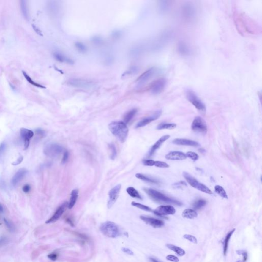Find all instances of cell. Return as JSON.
<instances>
[{
	"label": "cell",
	"mask_w": 262,
	"mask_h": 262,
	"mask_svg": "<svg viewBox=\"0 0 262 262\" xmlns=\"http://www.w3.org/2000/svg\"><path fill=\"white\" fill-rule=\"evenodd\" d=\"M155 161L151 159H146L143 161V164L146 166H154L155 165Z\"/></svg>",
	"instance_id": "7bdbcfd3"
},
{
	"label": "cell",
	"mask_w": 262,
	"mask_h": 262,
	"mask_svg": "<svg viewBox=\"0 0 262 262\" xmlns=\"http://www.w3.org/2000/svg\"><path fill=\"white\" fill-rule=\"evenodd\" d=\"M35 134L38 135L40 138H42L45 136V131L41 129L35 130Z\"/></svg>",
	"instance_id": "ee69618b"
},
{
	"label": "cell",
	"mask_w": 262,
	"mask_h": 262,
	"mask_svg": "<svg viewBox=\"0 0 262 262\" xmlns=\"http://www.w3.org/2000/svg\"><path fill=\"white\" fill-rule=\"evenodd\" d=\"M121 185L120 184L117 185L110 190L109 192V200L108 202V207L110 209L118 199L119 194L120 192Z\"/></svg>",
	"instance_id": "4fadbf2b"
},
{
	"label": "cell",
	"mask_w": 262,
	"mask_h": 262,
	"mask_svg": "<svg viewBox=\"0 0 262 262\" xmlns=\"http://www.w3.org/2000/svg\"><path fill=\"white\" fill-rule=\"evenodd\" d=\"M68 83L69 85L72 86V87L86 89L92 88L94 86L93 81L81 78H72L69 81Z\"/></svg>",
	"instance_id": "9c48e42d"
},
{
	"label": "cell",
	"mask_w": 262,
	"mask_h": 262,
	"mask_svg": "<svg viewBox=\"0 0 262 262\" xmlns=\"http://www.w3.org/2000/svg\"><path fill=\"white\" fill-rule=\"evenodd\" d=\"M161 110H158L154 113V114L150 116L147 117L146 118H143V119L139 122L136 126V128H139V127H143L144 126L148 125V124H150L151 122L153 121L154 120H156L160 116L161 114Z\"/></svg>",
	"instance_id": "9a60e30c"
},
{
	"label": "cell",
	"mask_w": 262,
	"mask_h": 262,
	"mask_svg": "<svg viewBox=\"0 0 262 262\" xmlns=\"http://www.w3.org/2000/svg\"><path fill=\"white\" fill-rule=\"evenodd\" d=\"M192 129L198 133L206 134L207 131L206 123L201 117H196L192 122Z\"/></svg>",
	"instance_id": "52a82bcc"
},
{
	"label": "cell",
	"mask_w": 262,
	"mask_h": 262,
	"mask_svg": "<svg viewBox=\"0 0 262 262\" xmlns=\"http://www.w3.org/2000/svg\"><path fill=\"white\" fill-rule=\"evenodd\" d=\"M136 177L138 179H141L142 181H146L147 182L151 183H153V184H159V181L157 180L156 179H154L152 178L146 176L144 175L142 173H136Z\"/></svg>",
	"instance_id": "603a6c76"
},
{
	"label": "cell",
	"mask_w": 262,
	"mask_h": 262,
	"mask_svg": "<svg viewBox=\"0 0 262 262\" xmlns=\"http://www.w3.org/2000/svg\"><path fill=\"white\" fill-rule=\"evenodd\" d=\"M4 222L6 227H7L10 232L11 233H15L16 231V227L13 222L6 218H4Z\"/></svg>",
	"instance_id": "f1b7e54d"
},
{
	"label": "cell",
	"mask_w": 262,
	"mask_h": 262,
	"mask_svg": "<svg viewBox=\"0 0 262 262\" xmlns=\"http://www.w3.org/2000/svg\"><path fill=\"white\" fill-rule=\"evenodd\" d=\"M68 203L67 202H65L64 203H63L60 206L57 208L53 215L46 222V223H53L57 221L65 212L66 209L68 208Z\"/></svg>",
	"instance_id": "30bf717a"
},
{
	"label": "cell",
	"mask_w": 262,
	"mask_h": 262,
	"mask_svg": "<svg viewBox=\"0 0 262 262\" xmlns=\"http://www.w3.org/2000/svg\"><path fill=\"white\" fill-rule=\"evenodd\" d=\"M3 212H4V207L1 204H0V213H3Z\"/></svg>",
	"instance_id": "9f6ffc18"
},
{
	"label": "cell",
	"mask_w": 262,
	"mask_h": 262,
	"mask_svg": "<svg viewBox=\"0 0 262 262\" xmlns=\"http://www.w3.org/2000/svg\"><path fill=\"white\" fill-rule=\"evenodd\" d=\"M23 159H24V158H23V156H20V157L18 158V159H17V160L15 161V162H13L12 164L14 165V166H16V165H19V164H20L23 161Z\"/></svg>",
	"instance_id": "681fc988"
},
{
	"label": "cell",
	"mask_w": 262,
	"mask_h": 262,
	"mask_svg": "<svg viewBox=\"0 0 262 262\" xmlns=\"http://www.w3.org/2000/svg\"><path fill=\"white\" fill-rule=\"evenodd\" d=\"M186 96L188 101L194 105L198 110L204 113L206 111V106L201 100L200 99L196 93L190 89L186 90Z\"/></svg>",
	"instance_id": "277c9868"
},
{
	"label": "cell",
	"mask_w": 262,
	"mask_h": 262,
	"mask_svg": "<svg viewBox=\"0 0 262 262\" xmlns=\"http://www.w3.org/2000/svg\"><path fill=\"white\" fill-rule=\"evenodd\" d=\"M155 166L160 168H169V165L167 164L166 163L163 162V161H155Z\"/></svg>",
	"instance_id": "74e56055"
},
{
	"label": "cell",
	"mask_w": 262,
	"mask_h": 262,
	"mask_svg": "<svg viewBox=\"0 0 262 262\" xmlns=\"http://www.w3.org/2000/svg\"><path fill=\"white\" fill-rule=\"evenodd\" d=\"M122 251H124V252L127 254V255H133V254H134L133 251H132L130 249H129V248H122Z\"/></svg>",
	"instance_id": "816d5d0a"
},
{
	"label": "cell",
	"mask_w": 262,
	"mask_h": 262,
	"mask_svg": "<svg viewBox=\"0 0 262 262\" xmlns=\"http://www.w3.org/2000/svg\"><path fill=\"white\" fill-rule=\"evenodd\" d=\"M131 204L133 206L136 207H137V208L143 210V211H147V212H151L152 211V209L149 207L147 206L146 205H143L140 203H137L135 202H132Z\"/></svg>",
	"instance_id": "836d02e7"
},
{
	"label": "cell",
	"mask_w": 262,
	"mask_h": 262,
	"mask_svg": "<svg viewBox=\"0 0 262 262\" xmlns=\"http://www.w3.org/2000/svg\"><path fill=\"white\" fill-rule=\"evenodd\" d=\"M78 190L77 189H74L72 190L71 193V197L70 201L68 203V208L69 209H72L74 205L75 204L76 202L78 200Z\"/></svg>",
	"instance_id": "7402d4cb"
},
{
	"label": "cell",
	"mask_w": 262,
	"mask_h": 262,
	"mask_svg": "<svg viewBox=\"0 0 262 262\" xmlns=\"http://www.w3.org/2000/svg\"><path fill=\"white\" fill-rule=\"evenodd\" d=\"M28 173V171L25 168H20L18 170V171L15 173V175L13 176V177L11 179V184L13 187H15L20 182L23 178L26 176L27 173Z\"/></svg>",
	"instance_id": "e0dca14e"
},
{
	"label": "cell",
	"mask_w": 262,
	"mask_h": 262,
	"mask_svg": "<svg viewBox=\"0 0 262 262\" xmlns=\"http://www.w3.org/2000/svg\"><path fill=\"white\" fill-rule=\"evenodd\" d=\"M214 190L217 194H218L219 196H221V197L223 198L224 199H227L228 196H227V193L225 191V190L224 189L223 187H222L220 185H216L214 187Z\"/></svg>",
	"instance_id": "f546056e"
},
{
	"label": "cell",
	"mask_w": 262,
	"mask_h": 262,
	"mask_svg": "<svg viewBox=\"0 0 262 262\" xmlns=\"http://www.w3.org/2000/svg\"><path fill=\"white\" fill-rule=\"evenodd\" d=\"M137 70V68L136 67H133L132 68L130 69L129 71H127L126 73H127V74H129V73L130 74H133L134 73H135L136 71Z\"/></svg>",
	"instance_id": "db71d44e"
},
{
	"label": "cell",
	"mask_w": 262,
	"mask_h": 262,
	"mask_svg": "<svg viewBox=\"0 0 262 262\" xmlns=\"http://www.w3.org/2000/svg\"><path fill=\"white\" fill-rule=\"evenodd\" d=\"M6 149V144L5 142H2L0 144V159L2 158Z\"/></svg>",
	"instance_id": "ab89813d"
},
{
	"label": "cell",
	"mask_w": 262,
	"mask_h": 262,
	"mask_svg": "<svg viewBox=\"0 0 262 262\" xmlns=\"http://www.w3.org/2000/svg\"><path fill=\"white\" fill-rule=\"evenodd\" d=\"M23 75H24V77L25 78L26 80H27V81H28L30 83H31V85H33V86H35V87L44 88L45 87H43V86H42V85H40V84H39V83H36L35 82H34V81H32L31 78H30V76H28V75L27 74V73H26V72H25L23 71Z\"/></svg>",
	"instance_id": "d590c367"
},
{
	"label": "cell",
	"mask_w": 262,
	"mask_h": 262,
	"mask_svg": "<svg viewBox=\"0 0 262 262\" xmlns=\"http://www.w3.org/2000/svg\"><path fill=\"white\" fill-rule=\"evenodd\" d=\"M68 151L66 150V151H64V154H63V158H62V160H61V163H62L63 164H64V163H65L67 161V160H68Z\"/></svg>",
	"instance_id": "f6af8a7d"
},
{
	"label": "cell",
	"mask_w": 262,
	"mask_h": 262,
	"mask_svg": "<svg viewBox=\"0 0 262 262\" xmlns=\"http://www.w3.org/2000/svg\"><path fill=\"white\" fill-rule=\"evenodd\" d=\"M166 85V80L161 78L153 82L150 86L151 92L153 94H158L162 92Z\"/></svg>",
	"instance_id": "ba28073f"
},
{
	"label": "cell",
	"mask_w": 262,
	"mask_h": 262,
	"mask_svg": "<svg viewBox=\"0 0 262 262\" xmlns=\"http://www.w3.org/2000/svg\"><path fill=\"white\" fill-rule=\"evenodd\" d=\"M166 259L170 261H172L173 262H179V259L177 257L174 256L173 255H168L166 257Z\"/></svg>",
	"instance_id": "bcb514c9"
},
{
	"label": "cell",
	"mask_w": 262,
	"mask_h": 262,
	"mask_svg": "<svg viewBox=\"0 0 262 262\" xmlns=\"http://www.w3.org/2000/svg\"><path fill=\"white\" fill-rule=\"evenodd\" d=\"M183 175V176H184L185 180H187V182H188L189 184L190 185V186L197 189L201 192H205L206 194H209V195L212 194V191L208 187H207L205 185L200 183L194 177L190 175V173H187V172H184Z\"/></svg>",
	"instance_id": "5b68a950"
},
{
	"label": "cell",
	"mask_w": 262,
	"mask_h": 262,
	"mask_svg": "<svg viewBox=\"0 0 262 262\" xmlns=\"http://www.w3.org/2000/svg\"><path fill=\"white\" fill-rule=\"evenodd\" d=\"M57 257H58L57 254L56 252L51 253H50L49 255H48V258H49L51 260L53 261H55L56 260Z\"/></svg>",
	"instance_id": "c3c4849f"
},
{
	"label": "cell",
	"mask_w": 262,
	"mask_h": 262,
	"mask_svg": "<svg viewBox=\"0 0 262 262\" xmlns=\"http://www.w3.org/2000/svg\"><path fill=\"white\" fill-rule=\"evenodd\" d=\"M109 149L110 151V157L112 160H114L117 156V151L114 144L111 143L109 145Z\"/></svg>",
	"instance_id": "d6a6232c"
},
{
	"label": "cell",
	"mask_w": 262,
	"mask_h": 262,
	"mask_svg": "<svg viewBox=\"0 0 262 262\" xmlns=\"http://www.w3.org/2000/svg\"><path fill=\"white\" fill-rule=\"evenodd\" d=\"M187 156V157H188L189 158L192 159V160L197 161L198 159H199V156L197 154L193 152V151H188L187 152V154H185Z\"/></svg>",
	"instance_id": "8d00e7d4"
},
{
	"label": "cell",
	"mask_w": 262,
	"mask_h": 262,
	"mask_svg": "<svg viewBox=\"0 0 262 262\" xmlns=\"http://www.w3.org/2000/svg\"><path fill=\"white\" fill-rule=\"evenodd\" d=\"M32 27H33V29H34V30H35V32H37V34H40V35H42L41 32L40 31V30L39 29H37V27H36V26H34V25H32Z\"/></svg>",
	"instance_id": "11a10c76"
},
{
	"label": "cell",
	"mask_w": 262,
	"mask_h": 262,
	"mask_svg": "<svg viewBox=\"0 0 262 262\" xmlns=\"http://www.w3.org/2000/svg\"><path fill=\"white\" fill-rule=\"evenodd\" d=\"M170 135H165L161 137L159 139L157 142L152 146L151 150H150L149 153V156H151L152 155H153L155 153V151H156L164 143L165 141H167L168 139L170 138Z\"/></svg>",
	"instance_id": "ffe728a7"
},
{
	"label": "cell",
	"mask_w": 262,
	"mask_h": 262,
	"mask_svg": "<svg viewBox=\"0 0 262 262\" xmlns=\"http://www.w3.org/2000/svg\"><path fill=\"white\" fill-rule=\"evenodd\" d=\"M173 144L180 146H190L194 147H198L200 146L198 142L195 141H192L187 139L177 138L175 139L173 141Z\"/></svg>",
	"instance_id": "d6986e66"
},
{
	"label": "cell",
	"mask_w": 262,
	"mask_h": 262,
	"mask_svg": "<svg viewBox=\"0 0 262 262\" xmlns=\"http://www.w3.org/2000/svg\"><path fill=\"white\" fill-rule=\"evenodd\" d=\"M75 46L78 50L81 52H85L87 50V48L85 45L83 44L82 42H76Z\"/></svg>",
	"instance_id": "f35d334b"
},
{
	"label": "cell",
	"mask_w": 262,
	"mask_h": 262,
	"mask_svg": "<svg viewBox=\"0 0 262 262\" xmlns=\"http://www.w3.org/2000/svg\"><path fill=\"white\" fill-rule=\"evenodd\" d=\"M100 230L105 236L111 238H115L121 235L119 228L116 224L111 221H106L102 224Z\"/></svg>",
	"instance_id": "3957f363"
},
{
	"label": "cell",
	"mask_w": 262,
	"mask_h": 262,
	"mask_svg": "<svg viewBox=\"0 0 262 262\" xmlns=\"http://www.w3.org/2000/svg\"><path fill=\"white\" fill-rule=\"evenodd\" d=\"M143 190L144 192L148 194V196L155 201L157 202L158 203H167L178 206H181L182 205V203L177 200L168 197L164 194H162L160 192L152 188H144Z\"/></svg>",
	"instance_id": "7a4b0ae2"
},
{
	"label": "cell",
	"mask_w": 262,
	"mask_h": 262,
	"mask_svg": "<svg viewBox=\"0 0 262 262\" xmlns=\"http://www.w3.org/2000/svg\"><path fill=\"white\" fill-rule=\"evenodd\" d=\"M187 158L185 154L180 151H170L165 155V158L170 160H183Z\"/></svg>",
	"instance_id": "ac0fdd59"
},
{
	"label": "cell",
	"mask_w": 262,
	"mask_h": 262,
	"mask_svg": "<svg viewBox=\"0 0 262 262\" xmlns=\"http://www.w3.org/2000/svg\"><path fill=\"white\" fill-rule=\"evenodd\" d=\"M127 194L132 197L137 198L139 200H142V197L141 196L138 192L133 187H129L127 189Z\"/></svg>",
	"instance_id": "4316f807"
},
{
	"label": "cell",
	"mask_w": 262,
	"mask_h": 262,
	"mask_svg": "<svg viewBox=\"0 0 262 262\" xmlns=\"http://www.w3.org/2000/svg\"><path fill=\"white\" fill-rule=\"evenodd\" d=\"M141 219L145 223L148 224L149 225H151L152 227H154V228H160V227H162L164 225V222L162 220L150 217L141 216Z\"/></svg>",
	"instance_id": "2e32d148"
},
{
	"label": "cell",
	"mask_w": 262,
	"mask_h": 262,
	"mask_svg": "<svg viewBox=\"0 0 262 262\" xmlns=\"http://www.w3.org/2000/svg\"><path fill=\"white\" fill-rule=\"evenodd\" d=\"M109 130L121 142H125L129 129L127 124L122 121H113L109 124Z\"/></svg>",
	"instance_id": "6da1fadb"
},
{
	"label": "cell",
	"mask_w": 262,
	"mask_h": 262,
	"mask_svg": "<svg viewBox=\"0 0 262 262\" xmlns=\"http://www.w3.org/2000/svg\"><path fill=\"white\" fill-rule=\"evenodd\" d=\"M175 185L176 187H184V185L185 186H187V184L184 183V182H183V181L179 182L177 183H175L174 185Z\"/></svg>",
	"instance_id": "f5cc1de1"
},
{
	"label": "cell",
	"mask_w": 262,
	"mask_h": 262,
	"mask_svg": "<svg viewBox=\"0 0 262 262\" xmlns=\"http://www.w3.org/2000/svg\"><path fill=\"white\" fill-rule=\"evenodd\" d=\"M206 204V201L205 200L199 199L194 202L193 207L195 209L199 210L203 207L205 206Z\"/></svg>",
	"instance_id": "4dcf8cb0"
},
{
	"label": "cell",
	"mask_w": 262,
	"mask_h": 262,
	"mask_svg": "<svg viewBox=\"0 0 262 262\" xmlns=\"http://www.w3.org/2000/svg\"><path fill=\"white\" fill-rule=\"evenodd\" d=\"M197 213L196 211L192 209H186L182 212V216L184 218L192 219L197 217Z\"/></svg>",
	"instance_id": "cb8c5ba5"
},
{
	"label": "cell",
	"mask_w": 262,
	"mask_h": 262,
	"mask_svg": "<svg viewBox=\"0 0 262 262\" xmlns=\"http://www.w3.org/2000/svg\"><path fill=\"white\" fill-rule=\"evenodd\" d=\"M234 231H235V229H233L229 233H228V234H227V236L225 238L224 242V255H226V253H227L229 240L231 239V236L233 235Z\"/></svg>",
	"instance_id": "83f0119b"
},
{
	"label": "cell",
	"mask_w": 262,
	"mask_h": 262,
	"mask_svg": "<svg viewBox=\"0 0 262 262\" xmlns=\"http://www.w3.org/2000/svg\"><path fill=\"white\" fill-rule=\"evenodd\" d=\"M54 57L57 61L61 63H65L68 64L72 65L73 64L74 61L73 60L67 57L66 56L63 55L59 52H56L53 54Z\"/></svg>",
	"instance_id": "44dd1931"
},
{
	"label": "cell",
	"mask_w": 262,
	"mask_h": 262,
	"mask_svg": "<svg viewBox=\"0 0 262 262\" xmlns=\"http://www.w3.org/2000/svg\"><path fill=\"white\" fill-rule=\"evenodd\" d=\"M8 239L6 236H3L0 237V247L7 244Z\"/></svg>",
	"instance_id": "b9f144b4"
},
{
	"label": "cell",
	"mask_w": 262,
	"mask_h": 262,
	"mask_svg": "<svg viewBox=\"0 0 262 262\" xmlns=\"http://www.w3.org/2000/svg\"><path fill=\"white\" fill-rule=\"evenodd\" d=\"M64 151L63 146L56 143H50L45 146L44 153L48 157L54 158L59 156Z\"/></svg>",
	"instance_id": "8992f818"
},
{
	"label": "cell",
	"mask_w": 262,
	"mask_h": 262,
	"mask_svg": "<svg viewBox=\"0 0 262 262\" xmlns=\"http://www.w3.org/2000/svg\"><path fill=\"white\" fill-rule=\"evenodd\" d=\"M20 3H21V4H20L21 10L22 12L23 15L26 19H27L28 18V9H27V5H26V1H22Z\"/></svg>",
	"instance_id": "e575fe53"
},
{
	"label": "cell",
	"mask_w": 262,
	"mask_h": 262,
	"mask_svg": "<svg viewBox=\"0 0 262 262\" xmlns=\"http://www.w3.org/2000/svg\"><path fill=\"white\" fill-rule=\"evenodd\" d=\"M22 190L23 192H24V193H26V194H28L30 192V190H31V187H30V185L29 184H25L24 185V186L23 187H22Z\"/></svg>",
	"instance_id": "7dc6e473"
},
{
	"label": "cell",
	"mask_w": 262,
	"mask_h": 262,
	"mask_svg": "<svg viewBox=\"0 0 262 262\" xmlns=\"http://www.w3.org/2000/svg\"><path fill=\"white\" fill-rule=\"evenodd\" d=\"M137 112V110L134 109L127 113L124 117V122L127 124L131 121V120L135 116V115L136 114Z\"/></svg>",
	"instance_id": "d4e9b609"
},
{
	"label": "cell",
	"mask_w": 262,
	"mask_h": 262,
	"mask_svg": "<svg viewBox=\"0 0 262 262\" xmlns=\"http://www.w3.org/2000/svg\"><path fill=\"white\" fill-rule=\"evenodd\" d=\"M166 246H167V247L168 248V249H170V250H171L172 251H174L179 256L182 257V256H183L185 254V252L184 250L183 249H182L181 248L179 247L173 245H172V244H168V245H166Z\"/></svg>",
	"instance_id": "484cf974"
},
{
	"label": "cell",
	"mask_w": 262,
	"mask_h": 262,
	"mask_svg": "<svg viewBox=\"0 0 262 262\" xmlns=\"http://www.w3.org/2000/svg\"><path fill=\"white\" fill-rule=\"evenodd\" d=\"M175 209L171 205H161L154 211L156 215L160 217L175 214Z\"/></svg>",
	"instance_id": "8fae6325"
},
{
	"label": "cell",
	"mask_w": 262,
	"mask_h": 262,
	"mask_svg": "<svg viewBox=\"0 0 262 262\" xmlns=\"http://www.w3.org/2000/svg\"><path fill=\"white\" fill-rule=\"evenodd\" d=\"M184 238L192 243H194L195 244L197 243V239L196 238L195 236H192L190 234H185L184 236Z\"/></svg>",
	"instance_id": "60d3db41"
},
{
	"label": "cell",
	"mask_w": 262,
	"mask_h": 262,
	"mask_svg": "<svg viewBox=\"0 0 262 262\" xmlns=\"http://www.w3.org/2000/svg\"><path fill=\"white\" fill-rule=\"evenodd\" d=\"M238 253L239 254H241V255H243V260L241 262H246L247 259V252H245V251L240 250V251H238ZM239 262H240V261H239Z\"/></svg>",
	"instance_id": "f907efd6"
},
{
	"label": "cell",
	"mask_w": 262,
	"mask_h": 262,
	"mask_svg": "<svg viewBox=\"0 0 262 262\" xmlns=\"http://www.w3.org/2000/svg\"><path fill=\"white\" fill-rule=\"evenodd\" d=\"M150 260L152 262H160L158 261H157L156 259H155V258H150Z\"/></svg>",
	"instance_id": "6f0895ef"
},
{
	"label": "cell",
	"mask_w": 262,
	"mask_h": 262,
	"mask_svg": "<svg viewBox=\"0 0 262 262\" xmlns=\"http://www.w3.org/2000/svg\"><path fill=\"white\" fill-rule=\"evenodd\" d=\"M177 125L175 124H161L157 126V130L169 129H175Z\"/></svg>",
	"instance_id": "1f68e13d"
},
{
	"label": "cell",
	"mask_w": 262,
	"mask_h": 262,
	"mask_svg": "<svg viewBox=\"0 0 262 262\" xmlns=\"http://www.w3.org/2000/svg\"><path fill=\"white\" fill-rule=\"evenodd\" d=\"M20 135L24 142V149L27 150L30 144V139L34 136L33 131L26 128H22L20 130Z\"/></svg>",
	"instance_id": "5bb4252c"
},
{
	"label": "cell",
	"mask_w": 262,
	"mask_h": 262,
	"mask_svg": "<svg viewBox=\"0 0 262 262\" xmlns=\"http://www.w3.org/2000/svg\"><path fill=\"white\" fill-rule=\"evenodd\" d=\"M157 69L155 67H152L145 71L137 80V83H138V85L142 86L144 85V83H146L154 75Z\"/></svg>",
	"instance_id": "7c38bea8"
}]
</instances>
